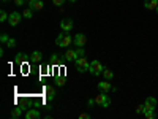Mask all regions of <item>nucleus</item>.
<instances>
[{
	"label": "nucleus",
	"mask_w": 158,
	"mask_h": 119,
	"mask_svg": "<svg viewBox=\"0 0 158 119\" xmlns=\"http://www.w3.org/2000/svg\"><path fill=\"white\" fill-rule=\"evenodd\" d=\"M71 43H74V38H71L70 35H68V32H60L59 35H57V38H56V45L57 46H60V48H68Z\"/></svg>",
	"instance_id": "f257e3e1"
},
{
	"label": "nucleus",
	"mask_w": 158,
	"mask_h": 119,
	"mask_svg": "<svg viewBox=\"0 0 158 119\" xmlns=\"http://www.w3.org/2000/svg\"><path fill=\"white\" fill-rule=\"evenodd\" d=\"M81 56H85V51H84V48H77V49H68L67 52H65V60L73 62V60L79 59Z\"/></svg>",
	"instance_id": "f03ea898"
},
{
	"label": "nucleus",
	"mask_w": 158,
	"mask_h": 119,
	"mask_svg": "<svg viewBox=\"0 0 158 119\" xmlns=\"http://www.w3.org/2000/svg\"><path fill=\"white\" fill-rule=\"evenodd\" d=\"M103 70H104V65L100 62V60H92L90 62V67H89V72H90V75H94V76H98V75H101L103 73Z\"/></svg>",
	"instance_id": "7ed1b4c3"
},
{
	"label": "nucleus",
	"mask_w": 158,
	"mask_h": 119,
	"mask_svg": "<svg viewBox=\"0 0 158 119\" xmlns=\"http://www.w3.org/2000/svg\"><path fill=\"white\" fill-rule=\"evenodd\" d=\"M74 64H76V70H77L79 73L87 72V70H89V67H90V62L85 59V56H81L79 59H76V60H74Z\"/></svg>",
	"instance_id": "20e7f679"
},
{
	"label": "nucleus",
	"mask_w": 158,
	"mask_h": 119,
	"mask_svg": "<svg viewBox=\"0 0 158 119\" xmlns=\"http://www.w3.org/2000/svg\"><path fill=\"white\" fill-rule=\"evenodd\" d=\"M95 103L98 105V107H101V108H108L111 105V99L108 97L106 92H101V94H98L95 97Z\"/></svg>",
	"instance_id": "39448f33"
},
{
	"label": "nucleus",
	"mask_w": 158,
	"mask_h": 119,
	"mask_svg": "<svg viewBox=\"0 0 158 119\" xmlns=\"http://www.w3.org/2000/svg\"><path fill=\"white\" fill-rule=\"evenodd\" d=\"M22 15H21V13H18V11H15V13H11V15H10V18H8V22H10V25H11V27H16V25L22 21Z\"/></svg>",
	"instance_id": "423d86ee"
},
{
	"label": "nucleus",
	"mask_w": 158,
	"mask_h": 119,
	"mask_svg": "<svg viewBox=\"0 0 158 119\" xmlns=\"http://www.w3.org/2000/svg\"><path fill=\"white\" fill-rule=\"evenodd\" d=\"M60 29H62L63 32H70V30H73V19H70V18H63V19L60 21Z\"/></svg>",
	"instance_id": "0eeeda50"
},
{
	"label": "nucleus",
	"mask_w": 158,
	"mask_h": 119,
	"mask_svg": "<svg viewBox=\"0 0 158 119\" xmlns=\"http://www.w3.org/2000/svg\"><path fill=\"white\" fill-rule=\"evenodd\" d=\"M85 43H87V37H85L84 33H76V35H74V45H76L77 48H84Z\"/></svg>",
	"instance_id": "6e6552de"
},
{
	"label": "nucleus",
	"mask_w": 158,
	"mask_h": 119,
	"mask_svg": "<svg viewBox=\"0 0 158 119\" xmlns=\"http://www.w3.org/2000/svg\"><path fill=\"white\" fill-rule=\"evenodd\" d=\"M29 7L33 11H40V10H43L44 2H43V0H29Z\"/></svg>",
	"instance_id": "1a4fd4ad"
},
{
	"label": "nucleus",
	"mask_w": 158,
	"mask_h": 119,
	"mask_svg": "<svg viewBox=\"0 0 158 119\" xmlns=\"http://www.w3.org/2000/svg\"><path fill=\"white\" fill-rule=\"evenodd\" d=\"M144 107H146V110H155V107H156V99H155V97H147L146 102H144Z\"/></svg>",
	"instance_id": "9d476101"
},
{
	"label": "nucleus",
	"mask_w": 158,
	"mask_h": 119,
	"mask_svg": "<svg viewBox=\"0 0 158 119\" xmlns=\"http://www.w3.org/2000/svg\"><path fill=\"white\" fill-rule=\"evenodd\" d=\"M98 89H100L101 92H106V94H108L112 87H111V83L108 81V79H104V81H100V83H98Z\"/></svg>",
	"instance_id": "9b49d317"
},
{
	"label": "nucleus",
	"mask_w": 158,
	"mask_h": 119,
	"mask_svg": "<svg viewBox=\"0 0 158 119\" xmlns=\"http://www.w3.org/2000/svg\"><path fill=\"white\" fill-rule=\"evenodd\" d=\"M158 7V0H144V8L146 10H155Z\"/></svg>",
	"instance_id": "f8f14e48"
},
{
	"label": "nucleus",
	"mask_w": 158,
	"mask_h": 119,
	"mask_svg": "<svg viewBox=\"0 0 158 119\" xmlns=\"http://www.w3.org/2000/svg\"><path fill=\"white\" fill-rule=\"evenodd\" d=\"M38 117H40L38 110H27L25 111V119H38Z\"/></svg>",
	"instance_id": "ddd939ff"
},
{
	"label": "nucleus",
	"mask_w": 158,
	"mask_h": 119,
	"mask_svg": "<svg viewBox=\"0 0 158 119\" xmlns=\"http://www.w3.org/2000/svg\"><path fill=\"white\" fill-rule=\"evenodd\" d=\"M30 59L33 62H41L43 60V54H41V51H33L32 54H30Z\"/></svg>",
	"instance_id": "4468645a"
},
{
	"label": "nucleus",
	"mask_w": 158,
	"mask_h": 119,
	"mask_svg": "<svg viewBox=\"0 0 158 119\" xmlns=\"http://www.w3.org/2000/svg\"><path fill=\"white\" fill-rule=\"evenodd\" d=\"M44 92H46L48 100H52V99H54V95H56V90H54V87H52V86H46Z\"/></svg>",
	"instance_id": "2eb2a0df"
},
{
	"label": "nucleus",
	"mask_w": 158,
	"mask_h": 119,
	"mask_svg": "<svg viewBox=\"0 0 158 119\" xmlns=\"http://www.w3.org/2000/svg\"><path fill=\"white\" fill-rule=\"evenodd\" d=\"M22 107H16V108H13L11 110V117H15V119H18V117H21L22 116Z\"/></svg>",
	"instance_id": "dca6fc26"
},
{
	"label": "nucleus",
	"mask_w": 158,
	"mask_h": 119,
	"mask_svg": "<svg viewBox=\"0 0 158 119\" xmlns=\"http://www.w3.org/2000/svg\"><path fill=\"white\" fill-rule=\"evenodd\" d=\"M101 75L104 76V79H108V81H111V79L114 78V72H112L111 68H104Z\"/></svg>",
	"instance_id": "f3484780"
},
{
	"label": "nucleus",
	"mask_w": 158,
	"mask_h": 119,
	"mask_svg": "<svg viewBox=\"0 0 158 119\" xmlns=\"http://www.w3.org/2000/svg\"><path fill=\"white\" fill-rule=\"evenodd\" d=\"M22 16L25 18V19H32L33 18V10L29 7V8H25L24 11H22Z\"/></svg>",
	"instance_id": "a211bd4d"
},
{
	"label": "nucleus",
	"mask_w": 158,
	"mask_h": 119,
	"mask_svg": "<svg viewBox=\"0 0 158 119\" xmlns=\"http://www.w3.org/2000/svg\"><path fill=\"white\" fill-rule=\"evenodd\" d=\"M144 116H146L147 119H155V110H146V111H144Z\"/></svg>",
	"instance_id": "6ab92c4d"
},
{
	"label": "nucleus",
	"mask_w": 158,
	"mask_h": 119,
	"mask_svg": "<svg viewBox=\"0 0 158 119\" xmlns=\"http://www.w3.org/2000/svg\"><path fill=\"white\" fill-rule=\"evenodd\" d=\"M8 13L5 11V10H2V11H0V21H2V22H6L8 21Z\"/></svg>",
	"instance_id": "aec40b11"
},
{
	"label": "nucleus",
	"mask_w": 158,
	"mask_h": 119,
	"mask_svg": "<svg viewBox=\"0 0 158 119\" xmlns=\"http://www.w3.org/2000/svg\"><path fill=\"white\" fill-rule=\"evenodd\" d=\"M144 111H146L144 103H142V105H138V107H136V113H138V114H144Z\"/></svg>",
	"instance_id": "412c9836"
},
{
	"label": "nucleus",
	"mask_w": 158,
	"mask_h": 119,
	"mask_svg": "<svg viewBox=\"0 0 158 119\" xmlns=\"http://www.w3.org/2000/svg\"><path fill=\"white\" fill-rule=\"evenodd\" d=\"M24 60H25V54H22V52H19V54L16 56V62H18V64H22Z\"/></svg>",
	"instance_id": "4be33fe9"
},
{
	"label": "nucleus",
	"mask_w": 158,
	"mask_h": 119,
	"mask_svg": "<svg viewBox=\"0 0 158 119\" xmlns=\"http://www.w3.org/2000/svg\"><path fill=\"white\" fill-rule=\"evenodd\" d=\"M6 46H8V48H15V46H16V40H15V38H10L8 42H6Z\"/></svg>",
	"instance_id": "5701e85b"
},
{
	"label": "nucleus",
	"mask_w": 158,
	"mask_h": 119,
	"mask_svg": "<svg viewBox=\"0 0 158 119\" xmlns=\"http://www.w3.org/2000/svg\"><path fill=\"white\" fill-rule=\"evenodd\" d=\"M56 84L60 86V87L65 86V78H63V76H59V78H57V81H56Z\"/></svg>",
	"instance_id": "b1692460"
},
{
	"label": "nucleus",
	"mask_w": 158,
	"mask_h": 119,
	"mask_svg": "<svg viewBox=\"0 0 158 119\" xmlns=\"http://www.w3.org/2000/svg\"><path fill=\"white\" fill-rule=\"evenodd\" d=\"M57 56H59V54H52V57H51V62L56 64V65L59 64V57H57Z\"/></svg>",
	"instance_id": "393cba45"
},
{
	"label": "nucleus",
	"mask_w": 158,
	"mask_h": 119,
	"mask_svg": "<svg viewBox=\"0 0 158 119\" xmlns=\"http://www.w3.org/2000/svg\"><path fill=\"white\" fill-rule=\"evenodd\" d=\"M0 40H2V43H5V45H6V42H8L10 38H8V35H6V33H2V37H0Z\"/></svg>",
	"instance_id": "a878e982"
},
{
	"label": "nucleus",
	"mask_w": 158,
	"mask_h": 119,
	"mask_svg": "<svg viewBox=\"0 0 158 119\" xmlns=\"http://www.w3.org/2000/svg\"><path fill=\"white\" fill-rule=\"evenodd\" d=\"M13 2H15L16 7H22V5L25 3V0H13Z\"/></svg>",
	"instance_id": "bb28decb"
},
{
	"label": "nucleus",
	"mask_w": 158,
	"mask_h": 119,
	"mask_svg": "<svg viewBox=\"0 0 158 119\" xmlns=\"http://www.w3.org/2000/svg\"><path fill=\"white\" fill-rule=\"evenodd\" d=\"M63 2H65V0H52V3H54L56 7H60V5H63Z\"/></svg>",
	"instance_id": "cd10ccee"
},
{
	"label": "nucleus",
	"mask_w": 158,
	"mask_h": 119,
	"mask_svg": "<svg viewBox=\"0 0 158 119\" xmlns=\"http://www.w3.org/2000/svg\"><path fill=\"white\" fill-rule=\"evenodd\" d=\"M94 105H97L95 103V99H90L89 100V108H94Z\"/></svg>",
	"instance_id": "c85d7f7f"
},
{
	"label": "nucleus",
	"mask_w": 158,
	"mask_h": 119,
	"mask_svg": "<svg viewBox=\"0 0 158 119\" xmlns=\"http://www.w3.org/2000/svg\"><path fill=\"white\" fill-rule=\"evenodd\" d=\"M79 117H81V119H89L90 116H89V114H85V113H82V114H79Z\"/></svg>",
	"instance_id": "c756f323"
},
{
	"label": "nucleus",
	"mask_w": 158,
	"mask_h": 119,
	"mask_svg": "<svg viewBox=\"0 0 158 119\" xmlns=\"http://www.w3.org/2000/svg\"><path fill=\"white\" fill-rule=\"evenodd\" d=\"M2 2H3V3H6V2H10V0H2Z\"/></svg>",
	"instance_id": "7c9ffc66"
},
{
	"label": "nucleus",
	"mask_w": 158,
	"mask_h": 119,
	"mask_svg": "<svg viewBox=\"0 0 158 119\" xmlns=\"http://www.w3.org/2000/svg\"><path fill=\"white\" fill-rule=\"evenodd\" d=\"M155 11H156V15H158V7H156V8H155Z\"/></svg>",
	"instance_id": "2f4dec72"
},
{
	"label": "nucleus",
	"mask_w": 158,
	"mask_h": 119,
	"mask_svg": "<svg viewBox=\"0 0 158 119\" xmlns=\"http://www.w3.org/2000/svg\"><path fill=\"white\" fill-rule=\"evenodd\" d=\"M68 2H76V0H68Z\"/></svg>",
	"instance_id": "473e14b6"
}]
</instances>
